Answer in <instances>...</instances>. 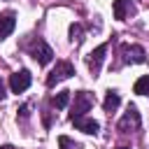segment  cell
<instances>
[{
	"label": "cell",
	"instance_id": "cell-13",
	"mask_svg": "<svg viewBox=\"0 0 149 149\" xmlns=\"http://www.w3.org/2000/svg\"><path fill=\"white\" fill-rule=\"evenodd\" d=\"M133 91H135L137 95H149V74H144V77H140V79L135 81V86H133Z\"/></svg>",
	"mask_w": 149,
	"mask_h": 149
},
{
	"label": "cell",
	"instance_id": "cell-17",
	"mask_svg": "<svg viewBox=\"0 0 149 149\" xmlns=\"http://www.w3.org/2000/svg\"><path fill=\"white\" fill-rule=\"evenodd\" d=\"M5 95H7V93H5V84L0 81V100H5Z\"/></svg>",
	"mask_w": 149,
	"mask_h": 149
},
{
	"label": "cell",
	"instance_id": "cell-3",
	"mask_svg": "<svg viewBox=\"0 0 149 149\" xmlns=\"http://www.w3.org/2000/svg\"><path fill=\"white\" fill-rule=\"evenodd\" d=\"M140 126H142V119H140L137 107L135 105H128V109H126V114H123V119L119 121L116 128L121 133H133V130H140Z\"/></svg>",
	"mask_w": 149,
	"mask_h": 149
},
{
	"label": "cell",
	"instance_id": "cell-2",
	"mask_svg": "<svg viewBox=\"0 0 149 149\" xmlns=\"http://www.w3.org/2000/svg\"><path fill=\"white\" fill-rule=\"evenodd\" d=\"M93 105H95V95H93L91 91H77V93H74V102H72L70 119H72V116H84Z\"/></svg>",
	"mask_w": 149,
	"mask_h": 149
},
{
	"label": "cell",
	"instance_id": "cell-4",
	"mask_svg": "<svg viewBox=\"0 0 149 149\" xmlns=\"http://www.w3.org/2000/svg\"><path fill=\"white\" fill-rule=\"evenodd\" d=\"M30 56L37 61V65H47V63H51V58H54V49L44 42V40H35L33 42V47H30Z\"/></svg>",
	"mask_w": 149,
	"mask_h": 149
},
{
	"label": "cell",
	"instance_id": "cell-1",
	"mask_svg": "<svg viewBox=\"0 0 149 149\" xmlns=\"http://www.w3.org/2000/svg\"><path fill=\"white\" fill-rule=\"evenodd\" d=\"M74 74V65L70 63V61H58L56 63V68L49 72V77H47V86L49 88H54L56 84H61V81H65V79H70Z\"/></svg>",
	"mask_w": 149,
	"mask_h": 149
},
{
	"label": "cell",
	"instance_id": "cell-9",
	"mask_svg": "<svg viewBox=\"0 0 149 149\" xmlns=\"http://www.w3.org/2000/svg\"><path fill=\"white\" fill-rule=\"evenodd\" d=\"M16 28V14L14 12H2L0 14V40L9 37Z\"/></svg>",
	"mask_w": 149,
	"mask_h": 149
},
{
	"label": "cell",
	"instance_id": "cell-12",
	"mask_svg": "<svg viewBox=\"0 0 149 149\" xmlns=\"http://www.w3.org/2000/svg\"><path fill=\"white\" fill-rule=\"evenodd\" d=\"M68 102H70V91H61V93H56V95L51 98V105H54L56 109L68 107Z\"/></svg>",
	"mask_w": 149,
	"mask_h": 149
},
{
	"label": "cell",
	"instance_id": "cell-7",
	"mask_svg": "<svg viewBox=\"0 0 149 149\" xmlns=\"http://www.w3.org/2000/svg\"><path fill=\"white\" fill-rule=\"evenodd\" d=\"M70 121H72V126H74L77 130L88 133V135H98V130H100V123H98L95 119H88L86 114H84V116H72Z\"/></svg>",
	"mask_w": 149,
	"mask_h": 149
},
{
	"label": "cell",
	"instance_id": "cell-19",
	"mask_svg": "<svg viewBox=\"0 0 149 149\" xmlns=\"http://www.w3.org/2000/svg\"><path fill=\"white\" fill-rule=\"evenodd\" d=\"M116 149H130V147H126V144H121V147H116Z\"/></svg>",
	"mask_w": 149,
	"mask_h": 149
},
{
	"label": "cell",
	"instance_id": "cell-11",
	"mask_svg": "<svg viewBox=\"0 0 149 149\" xmlns=\"http://www.w3.org/2000/svg\"><path fill=\"white\" fill-rule=\"evenodd\" d=\"M121 105V95L116 93V91H107V95H105V102H102V109L107 112V114H112V112H116V107Z\"/></svg>",
	"mask_w": 149,
	"mask_h": 149
},
{
	"label": "cell",
	"instance_id": "cell-18",
	"mask_svg": "<svg viewBox=\"0 0 149 149\" xmlns=\"http://www.w3.org/2000/svg\"><path fill=\"white\" fill-rule=\"evenodd\" d=\"M0 149H14V147H12V144H5V147H0Z\"/></svg>",
	"mask_w": 149,
	"mask_h": 149
},
{
	"label": "cell",
	"instance_id": "cell-5",
	"mask_svg": "<svg viewBox=\"0 0 149 149\" xmlns=\"http://www.w3.org/2000/svg\"><path fill=\"white\" fill-rule=\"evenodd\" d=\"M33 81V74L28 70H19L9 77V86H12V93H23Z\"/></svg>",
	"mask_w": 149,
	"mask_h": 149
},
{
	"label": "cell",
	"instance_id": "cell-6",
	"mask_svg": "<svg viewBox=\"0 0 149 149\" xmlns=\"http://www.w3.org/2000/svg\"><path fill=\"white\" fill-rule=\"evenodd\" d=\"M105 54H107V44H100V47H95L91 54H88V70H91V74L93 77H98V72H100V68H102V61H105Z\"/></svg>",
	"mask_w": 149,
	"mask_h": 149
},
{
	"label": "cell",
	"instance_id": "cell-8",
	"mask_svg": "<svg viewBox=\"0 0 149 149\" xmlns=\"http://www.w3.org/2000/svg\"><path fill=\"white\" fill-rule=\"evenodd\" d=\"M123 61L130 63V65L144 63V61H147V54H144V49H142L140 44H126V47H123Z\"/></svg>",
	"mask_w": 149,
	"mask_h": 149
},
{
	"label": "cell",
	"instance_id": "cell-10",
	"mask_svg": "<svg viewBox=\"0 0 149 149\" xmlns=\"http://www.w3.org/2000/svg\"><path fill=\"white\" fill-rule=\"evenodd\" d=\"M112 12H114V16H116L119 21L128 19V16L133 14V0H114Z\"/></svg>",
	"mask_w": 149,
	"mask_h": 149
},
{
	"label": "cell",
	"instance_id": "cell-15",
	"mask_svg": "<svg viewBox=\"0 0 149 149\" xmlns=\"http://www.w3.org/2000/svg\"><path fill=\"white\" fill-rule=\"evenodd\" d=\"M58 147H61V149H79V144L72 142L68 135H61V137H58Z\"/></svg>",
	"mask_w": 149,
	"mask_h": 149
},
{
	"label": "cell",
	"instance_id": "cell-14",
	"mask_svg": "<svg viewBox=\"0 0 149 149\" xmlns=\"http://www.w3.org/2000/svg\"><path fill=\"white\" fill-rule=\"evenodd\" d=\"M70 40H72L74 44H79V42L84 40V28H81V23H72V26H70Z\"/></svg>",
	"mask_w": 149,
	"mask_h": 149
},
{
	"label": "cell",
	"instance_id": "cell-16",
	"mask_svg": "<svg viewBox=\"0 0 149 149\" xmlns=\"http://www.w3.org/2000/svg\"><path fill=\"white\" fill-rule=\"evenodd\" d=\"M19 116H21V119H28V116H30V105H21V107H19Z\"/></svg>",
	"mask_w": 149,
	"mask_h": 149
}]
</instances>
